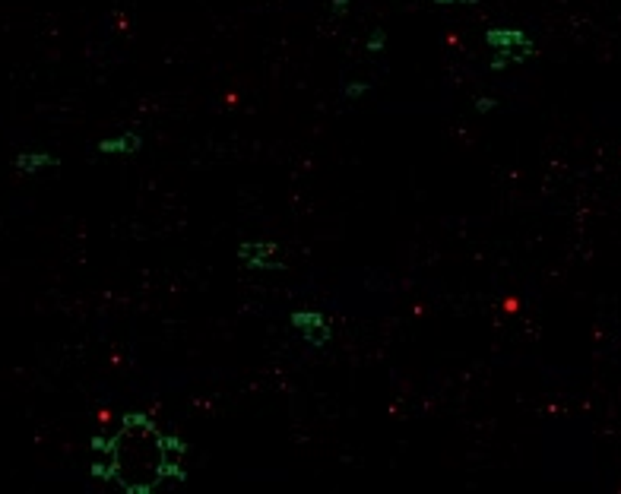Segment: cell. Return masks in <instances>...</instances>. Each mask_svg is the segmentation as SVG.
I'll return each mask as SVG.
<instances>
[{"mask_svg":"<svg viewBox=\"0 0 621 494\" xmlns=\"http://www.w3.org/2000/svg\"><path fill=\"white\" fill-rule=\"evenodd\" d=\"M92 475L130 494H150L165 482H184L187 444L156 425L150 412H127L115 434L92 437Z\"/></svg>","mask_w":621,"mask_h":494,"instance_id":"6da1fadb","label":"cell"},{"mask_svg":"<svg viewBox=\"0 0 621 494\" xmlns=\"http://www.w3.org/2000/svg\"><path fill=\"white\" fill-rule=\"evenodd\" d=\"M485 41L497 51V58L491 60L495 70H501L507 60H514L517 64V60L532 58V38L523 32V29H489V32H485Z\"/></svg>","mask_w":621,"mask_h":494,"instance_id":"7a4b0ae2","label":"cell"},{"mask_svg":"<svg viewBox=\"0 0 621 494\" xmlns=\"http://www.w3.org/2000/svg\"><path fill=\"white\" fill-rule=\"evenodd\" d=\"M289 323L305 342H311V346H323V342L330 339V320H327L320 311H295L289 317Z\"/></svg>","mask_w":621,"mask_h":494,"instance_id":"3957f363","label":"cell"},{"mask_svg":"<svg viewBox=\"0 0 621 494\" xmlns=\"http://www.w3.org/2000/svg\"><path fill=\"white\" fill-rule=\"evenodd\" d=\"M273 254H279V247L273 241H248L238 247V260L248 270H279L282 260H276Z\"/></svg>","mask_w":621,"mask_h":494,"instance_id":"277c9868","label":"cell"},{"mask_svg":"<svg viewBox=\"0 0 621 494\" xmlns=\"http://www.w3.org/2000/svg\"><path fill=\"white\" fill-rule=\"evenodd\" d=\"M143 146V137L140 133H124V137H111V140H99L95 149L102 156H130Z\"/></svg>","mask_w":621,"mask_h":494,"instance_id":"5b68a950","label":"cell"},{"mask_svg":"<svg viewBox=\"0 0 621 494\" xmlns=\"http://www.w3.org/2000/svg\"><path fill=\"white\" fill-rule=\"evenodd\" d=\"M58 158L48 156V152H19L16 156V172L23 174H38L42 168H54Z\"/></svg>","mask_w":621,"mask_h":494,"instance_id":"8992f818","label":"cell"},{"mask_svg":"<svg viewBox=\"0 0 621 494\" xmlns=\"http://www.w3.org/2000/svg\"><path fill=\"white\" fill-rule=\"evenodd\" d=\"M384 45V32H374V38L368 41V51H377Z\"/></svg>","mask_w":621,"mask_h":494,"instance_id":"52a82bcc","label":"cell"},{"mask_svg":"<svg viewBox=\"0 0 621 494\" xmlns=\"http://www.w3.org/2000/svg\"><path fill=\"white\" fill-rule=\"evenodd\" d=\"M364 86H346V95H362Z\"/></svg>","mask_w":621,"mask_h":494,"instance_id":"ba28073f","label":"cell"},{"mask_svg":"<svg viewBox=\"0 0 621 494\" xmlns=\"http://www.w3.org/2000/svg\"><path fill=\"white\" fill-rule=\"evenodd\" d=\"M346 7H349V0H333V10H340V13H342Z\"/></svg>","mask_w":621,"mask_h":494,"instance_id":"9c48e42d","label":"cell"},{"mask_svg":"<svg viewBox=\"0 0 621 494\" xmlns=\"http://www.w3.org/2000/svg\"><path fill=\"white\" fill-rule=\"evenodd\" d=\"M434 3H472V0H434Z\"/></svg>","mask_w":621,"mask_h":494,"instance_id":"30bf717a","label":"cell"}]
</instances>
